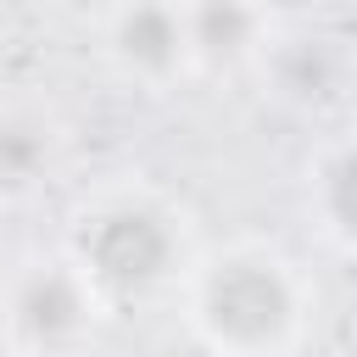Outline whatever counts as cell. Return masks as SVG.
<instances>
[{
	"label": "cell",
	"mask_w": 357,
	"mask_h": 357,
	"mask_svg": "<svg viewBox=\"0 0 357 357\" xmlns=\"http://www.w3.org/2000/svg\"><path fill=\"white\" fill-rule=\"evenodd\" d=\"M178 307L206 357H296L318 296L279 240H223L190 262Z\"/></svg>",
	"instance_id": "1"
},
{
	"label": "cell",
	"mask_w": 357,
	"mask_h": 357,
	"mask_svg": "<svg viewBox=\"0 0 357 357\" xmlns=\"http://www.w3.org/2000/svg\"><path fill=\"white\" fill-rule=\"evenodd\" d=\"M61 251L84 268V279L106 296V307L151 301L184 284L190 218L151 184H106L73 206Z\"/></svg>",
	"instance_id": "2"
},
{
	"label": "cell",
	"mask_w": 357,
	"mask_h": 357,
	"mask_svg": "<svg viewBox=\"0 0 357 357\" xmlns=\"http://www.w3.org/2000/svg\"><path fill=\"white\" fill-rule=\"evenodd\" d=\"M112 307L67 251L22 257L0 284V346L11 357H84Z\"/></svg>",
	"instance_id": "3"
},
{
	"label": "cell",
	"mask_w": 357,
	"mask_h": 357,
	"mask_svg": "<svg viewBox=\"0 0 357 357\" xmlns=\"http://www.w3.org/2000/svg\"><path fill=\"white\" fill-rule=\"evenodd\" d=\"M95 56L117 84H128L139 95H162V89L195 78L190 28H184V6L178 0L106 6L95 17Z\"/></svg>",
	"instance_id": "4"
},
{
	"label": "cell",
	"mask_w": 357,
	"mask_h": 357,
	"mask_svg": "<svg viewBox=\"0 0 357 357\" xmlns=\"http://www.w3.org/2000/svg\"><path fill=\"white\" fill-rule=\"evenodd\" d=\"M257 84L268 100H279L284 112H329L346 100L351 78H357V50L340 33H324L312 22H284L273 28L268 50L257 56Z\"/></svg>",
	"instance_id": "5"
},
{
	"label": "cell",
	"mask_w": 357,
	"mask_h": 357,
	"mask_svg": "<svg viewBox=\"0 0 357 357\" xmlns=\"http://www.w3.org/2000/svg\"><path fill=\"white\" fill-rule=\"evenodd\" d=\"M67 156V134L39 100H0V201L39 195Z\"/></svg>",
	"instance_id": "6"
},
{
	"label": "cell",
	"mask_w": 357,
	"mask_h": 357,
	"mask_svg": "<svg viewBox=\"0 0 357 357\" xmlns=\"http://www.w3.org/2000/svg\"><path fill=\"white\" fill-rule=\"evenodd\" d=\"M184 28H190L195 73H251L257 56L268 50L279 17L268 6H245V0H195V6H184Z\"/></svg>",
	"instance_id": "7"
},
{
	"label": "cell",
	"mask_w": 357,
	"mask_h": 357,
	"mask_svg": "<svg viewBox=\"0 0 357 357\" xmlns=\"http://www.w3.org/2000/svg\"><path fill=\"white\" fill-rule=\"evenodd\" d=\"M301 206L329 251L357 257V128H340L312 151L301 178Z\"/></svg>",
	"instance_id": "8"
}]
</instances>
